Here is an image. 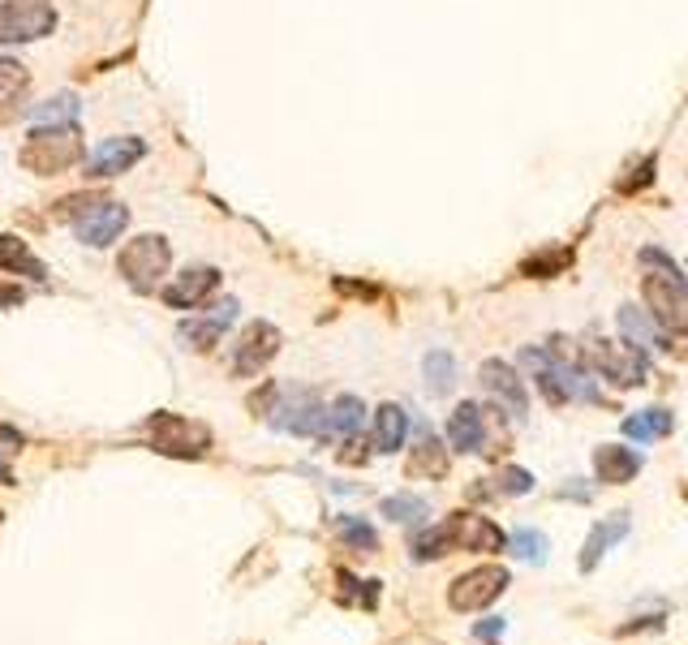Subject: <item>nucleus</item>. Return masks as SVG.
<instances>
[{
    "label": "nucleus",
    "instance_id": "1",
    "mask_svg": "<svg viewBox=\"0 0 688 645\" xmlns=\"http://www.w3.org/2000/svg\"><path fill=\"white\" fill-rule=\"evenodd\" d=\"M86 155L82 134L74 125H35L22 142V168L35 172V177H61Z\"/></svg>",
    "mask_w": 688,
    "mask_h": 645
},
{
    "label": "nucleus",
    "instance_id": "2",
    "mask_svg": "<svg viewBox=\"0 0 688 645\" xmlns=\"http://www.w3.org/2000/svg\"><path fill=\"white\" fill-rule=\"evenodd\" d=\"M641 297L650 319L676 340L688 336V276H680V267H654L641 280Z\"/></svg>",
    "mask_w": 688,
    "mask_h": 645
},
{
    "label": "nucleus",
    "instance_id": "3",
    "mask_svg": "<svg viewBox=\"0 0 688 645\" xmlns=\"http://www.w3.org/2000/svg\"><path fill=\"white\" fill-rule=\"evenodd\" d=\"M581 353H585V366H590L594 375H602L607 383H615V387H641L645 379H650V357H645V349H637V344H628V340L590 336L581 344Z\"/></svg>",
    "mask_w": 688,
    "mask_h": 645
},
{
    "label": "nucleus",
    "instance_id": "4",
    "mask_svg": "<svg viewBox=\"0 0 688 645\" xmlns=\"http://www.w3.org/2000/svg\"><path fill=\"white\" fill-rule=\"evenodd\" d=\"M168 267H172V250L160 233H142L134 241H125L117 254V271L134 293H155L164 284Z\"/></svg>",
    "mask_w": 688,
    "mask_h": 645
},
{
    "label": "nucleus",
    "instance_id": "5",
    "mask_svg": "<svg viewBox=\"0 0 688 645\" xmlns=\"http://www.w3.org/2000/svg\"><path fill=\"white\" fill-rule=\"evenodd\" d=\"M142 430H147V439L155 443V452H164V456H203L211 448V426L181 418V413H155Z\"/></svg>",
    "mask_w": 688,
    "mask_h": 645
},
{
    "label": "nucleus",
    "instance_id": "6",
    "mask_svg": "<svg viewBox=\"0 0 688 645\" xmlns=\"http://www.w3.org/2000/svg\"><path fill=\"white\" fill-rule=\"evenodd\" d=\"M271 426L289 430V435H327V405L310 387H280Z\"/></svg>",
    "mask_w": 688,
    "mask_h": 645
},
{
    "label": "nucleus",
    "instance_id": "7",
    "mask_svg": "<svg viewBox=\"0 0 688 645\" xmlns=\"http://www.w3.org/2000/svg\"><path fill=\"white\" fill-rule=\"evenodd\" d=\"M56 31L52 0H9L0 5V43H31Z\"/></svg>",
    "mask_w": 688,
    "mask_h": 645
},
{
    "label": "nucleus",
    "instance_id": "8",
    "mask_svg": "<svg viewBox=\"0 0 688 645\" xmlns=\"http://www.w3.org/2000/svg\"><path fill=\"white\" fill-rule=\"evenodd\" d=\"M504 590H508V568L504 564H478V568H469L465 577L452 581L448 602H452V611H482Z\"/></svg>",
    "mask_w": 688,
    "mask_h": 645
},
{
    "label": "nucleus",
    "instance_id": "9",
    "mask_svg": "<svg viewBox=\"0 0 688 645\" xmlns=\"http://www.w3.org/2000/svg\"><path fill=\"white\" fill-rule=\"evenodd\" d=\"M125 224H129V207L112 203V198H99V203H91L74 220V237L82 241V246H91V250H104V246H112V241L125 233Z\"/></svg>",
    "mask_w": 688,
    "mask_h": 645
},
{
    "label": "nucleus",
    "instance_id": "10",
    "mask_svg": "<svg viewBox=\"0 0 688 645\" xmlns=\"http://www.w3.org/2000/svg\"><path fill=\"white\" fill-rule=\"evenodd\" d=\"M280 344H284V336H280V327L276 323H267V319H254L246 332H241V340H237V349H233V375L237 379H250V375H258L271 357L280 353Z\"/></svg>",
    "mask_w": 688,
    "mask_h": 645
},
{
    "label": "nucleus",
    "instance_id": "11",
    "mask_svg": "<svg viewBox=\"0 0 688 645\" xmlns=\"http://www.w3.org/2000/svg\"><path fill=\"white\" fill-rule=\"evenodd\" d=\"M478 379L486 387V396H491L504 413H512V418H525V413H529L525 383H521V375H516L512 362H504V357H486L482 370H478Z\"/></svg>",
    "mask_w": 688,
    "mask_h": 645
},
{
    "label": "nucleus",
    "instance_id": "12",
    "mask_svg": "<svg viewBox=\"0 0 688 645\" xmlns=\"http://www.w3.org/2000/svg\"><path fill=\"white\" fill-rule=\"evenodd\" d=\"M448 534H452V551H504L508 542L504 529L491 516H478V512H452Z\"/></svg>",
    "mask_w": 688,
    "mask_h": 645
},
{
    "label": "nucleus",
    "instance_id": "13",
    "mask_svg": "<svg viewBox=\"0 0 688 645\" xmlns=\"http://www.w3.org/2000/svg\"><path fill=\"white\" fill-rule=\"evenodd\" d=\"M142 155H147V142L142 138H108V142H99L95 155H91V164H86V177H95V181H104V177H121V172L134 168Z\"/></svg>",
    "mask_w": 688,
    "mask_h": 645
},
{
    "label": "nucleus",
    "instance_id": "14",
    "mask_svg": "<svg viewBox=\"0 0 688 645\" xmlns=\"http://www.w3.org/2000/svg\"><path fill=\"white\" fill-rule=\"evenodd\" d=\"M215 289H220V271L215 267H190V271H181L168 289H160V297L172 310H194V306H203Z\"/></svg>",
    "mask_w": 688,
    "mask_h": 645
},
{
    "label": "nucleus",
    "instance_id": "15",
    "mask_svg": "<svg viewBox=\"0 0 688 645\" xmlns=\"http://www.w3.org/2000/svg\"><path fill=\"white\" fill-rule=\"evenodd\" d=\"M448 448L452 452H486V409L473 405V400H461L448 418Z\"/></svg>",
    "mask_w": 688,
    "mask_h": 645
},
{
    "label": "nucleus",
    "instance_id": "16",
    "mask_svg": "<svg viewBox=\"0 0 688 645\" xmlns=\"http://www.w3.org/2000/svg\"><path fill=\"white\" fill-rule=\"evenodd\" d=\"M594 473H598V482H607V486L633 482L641 473V452L624 448V443H602V448H594Z\"/></svg>",
    "mask_w": 688,
    "mask_h": 645
},
{
    "label": "nucleus",
    "instance_id": "17",
    "mask_svg": "<svg viewBox=\"0 0 688 645\" xmlns=\"http://www.w3.org/2000/svg\"><path fill=\"white\" fill-rule=\"evenodd\" d=\"M237 319V301L233 297H224L220 306H211V314L203 323H181V340L190 344V349H198V353H207V349H215V340L224 336V327Z\"/></svg>",
    "mask_w": 688,
    "mask_h": 645
},
{
    "label": "nucleus",
    "instance_id": "18",
    "mask_svg": "<svg viewBox=\"0 0 688 645\" xmlns=\"http://www.w3.org/2000/svg\"><path fill=\"white\" fill-rule=\"evenodd\" d=\"M620 332L628 336V344H637V349H663V353L676 349L671 336L650 319V310H637V306H620Z\"/></svg>",
    "mask_w": 688,
    "mask_h": 645
},
{
    "label": "nucleus",
    "instance_id": "19",
    "mask_svg": "<svg viewBox=\"0 0 688 645\" xmlns=\"http://www.w3.org/2000/svg\"><path fill=\"white\" fill-rule=\"evenodd\" d=\"M628 512H611L607 521H598L594 529H590V538H585V551H581V572H594L598 568V559L607 555L615 542H620L624 534H628Z\"/></svg>",
    "mask_w": 688,
    "mask_h": 645
},
{
    "label": "nucleus",
    "instance_id": "20",
    "mask_svg": "<svg viewBox=\"0 0 688 645\" xmlns=\"http://www.w3.org/2000/svg\"><path fill=\"white\" fill-rule=\"evenodd\" d=\"M0 271H9V276H26V280H48V267L39 263L31 254L22 237L13 233H0Z\"/></svg>",
    "mask_w": 688,
    "mask_h": 645
},
{
    "label": "nucleus",
    "instance_id": "21",
    "mask_svg": "<svg viewBox=\"0 0 688 645\" xmlns=\"http://www.w3.org/2000/svg\"><path fill=\"white\" fill-rule=\"evenodd\" d=\"M409 435V413L400 405H379L375 409V452H400Z\"/></svg>",
    "mask_w": 688,
    "mask_h": 645
},
{
    "label": "nucleus",
    "instance_id": "22",
    "mask_svg": "<svg viewBox=\"0 0 688 645\" xmlns=\"http://www.w3.org/2000/svg\"><path fill=\"white\" fill-rule=\"evenodd\" d=\"M671 430H676V413H667V409H641L633 418H624V435L637 443H654V439L671 435Z\"/></svg>",
    "mask_w": 688,
    "mask_h": 645
},
{
    "label": "nucleus",
    "instance_id": "23",
    "mask_svg": "<svg viewBox=\"0 0 688 645\" xmlns=\"http://www.w3.org/2000/svg\"><path fill=\"white\" fill-rule=\"evenodd\" d=\"M448 452L452 448H443L435 435H422V443L409 456V473H413V478H443V473H448V465H452Z\"/></svg>",
    "mask_w": 688,
    "mask_h": 645
},
{
    "label": "nucleus",
    "instance_id": "24",
    "mask_svg": "<svg viewBox=\"0 0 688 645\" xmlns=\"http://www.w3.org/2000/svg\"><path fill=\"white\" fill-rule=\"evenodd\" d=\"M366 426V405L357 396H336L332 405H327V430L332 435H357V430Z\"/></svg>",
    "mask_w": 688,
    "mask_h": 645
},
{
    "label": "nucleus",
    "instance_id": "25",
    "mask_svg": "<svg viewBox=\"0 0 688 645\" xmlns=\"http://www.w3.org/2000/svg\"><path fill=\"white\" fill-rule=\"evenodd\" d=\"M379 512L387 516V521H396V525H418V521H426V516H430V504L422 495L400 491V495H387L379 504Z\"/></svg>",
    "mask_w": 688,
    "mask_h": 645
},
{
    "label": "nucleus",
    "instance_id": "26",
    "mask_svg": "<svg viewBox=\"0 0 688 645\" xmlns=\"http://www.w3.org/2000/svg\"><path fill=\"white\" fill-rule=\"evenodd\" d=\"M568 263H572V250L568 246H551V250H542V254H529L525 263H521V276L525 280H555Z\"/></svg>",
    "mask_w": 688,
    "mask_h": 645
},
{
    "label": "nucleus",
    "instance_id": "27",
    "mask_svg": "<svg viewBox=\"0 0 688 645\" xmlns=\"http://www.w3.org/2000/svg\"><path fill=\"white\" fill-rule=\"evenodd\" d=\"M409 551H413V559H418V564H426V559H443V555H452L448 521H443V525H426L422 534H413Z\"/></svg>",
    "mask_w": 688,
    "mask_h": 645
},
{
    "label": "nucleus",
    "instance_id": "28",
    "mask_svg": "<svg viewBox=\"0 0 688 645\" xmlns=\"http://www.w3.org/2000/svg\"><path fill=\"white\" fill-rule=\"evenodd\" d=\"M26 86H31L26 65L9 61V56H0V112H13V104L26 95Z\"/></svg>",
    "mask_w": 688,
    "mask_h": 645
},
{
    "label": "nucleus",
    "instance_id": "29",
    "mask_svg": "<svg viewBox=\"0 0 688 645\" xmlns=\"http://www.w3.org/2000/svg\"><path fill=\"white\" fill-rule=\"evenodd\" d=\"M422 370H426V387L435 396H443V392H452V387H456V362H452L448 349H430Z\"/></svg>",
    "mask_w": 688,
    "mask_h": 645
},
{
    "label": "nucleus",
    "instance_id": "30",
    "mask_svg": "<svg viewBox=\"0 0 688 645\" xmlns=\"http://www.w3.org/2000/svg\"><path fill=\"white\" fill-rule=\"evenodd\" d=\"M336 534H340V542H349V547L362 555L379 551V534L366 525V516H336Z\"/></svg>",
    "mask_w": 688,
    "mask_h": 645
},
{
    "label": "nucleus",
    "instance_id": "31",
    "mask_svg": "<svg viewBox=\"0 0 688 645\" xmlns=\"http://www.w3.org/2000/svg\"><path fill=\"white\" fill-rule=\"evenodd\" d=\"M654 168H658V155H641V160H633L624 168V177H615V194H624V198H633L641 190H650L654 185Z\"/></svg>",
    "mask_w": 688,
    "mask_h": 645
},
{
    "label": "nucleus",
    "instance_id": "32",
    "mask_svg": "<svg viewBox=\"0 0 688 645\" xmlns=\"http://www.w3.org/2000/svg\"><path fill=\"white\" fill-rule=\"evenodd\" d=\"M35 125H74L78 121V95H56L48 104L31 108Z\"/></svg>",
    "mask_w": 688,
    "mask_h": 645
},
{
    "label": "nucleus",
    "instance_id": "33",
    "mask_svg": "<svg viewBox=\"0 0 688 645\" xmlns=\"http://www.w3.org/2000/svg\"><path fill=\"white\" fill-rule=\"evenodd\" d=\"M508 547L521 559H529V564H547V534H538V529H516Z\"/></svg>",
    "mask_w": 688,
    "mask_h": 645
},
{
    "label": "nucleus",
    "instance_id": "34",
    "mask_svg": "<svg viewBox=\"0 0 688 645\" xmlns=\"http://www.w3.org/2000/svg\"><path fill=\"white\" fill-rule=\"evenodd\" d=\"M529 486H534V478H529L521 465H508V469L495 478V491H499V495H529Z\"/></svg>",
    "mask_w": 688,
    "mask_h": 645
},
{
    "label": "nucleus",
    "instance_id": "35",
    "mask_svg": "<svg viewBox=\"0 0 688 645\" xmlns=\"http://www.w3.org/2000/svg\"><path fill=\"white\" fill-rule=\"evenodd\" d=\"M276 396H280V387H276V383H263V387H258V392L250 396V409H254V413H271V409H276Z\"/></svg>",
    "mask_w": 688,
    "mask_h": 645
},
{
    "label": "nucleus",
    "instance_id": "36",
    "mask_svg": "<svg viewBox=\"0 0 688 645\" xmlns=\"http://www.w3.org/2000/svg\"><path fill=\"white\" fill-rule=\"evenodd\" d=\"M26 293L18 289V284H0V310H9V306H22Z\"/></svg>",
    "mask_w": 688,
    "mask_h": 645
},
{
    "label": "nucleus",
    "instance_id": "37",
    "mask_svg": "<svg viewBox=\"0 0 688 645\" xmlns=\"http://www.w3.org/2000/svg\"><path fill=\"white\" fill-rule=\"evenodd\" d=\"M499 633H504V620H482L473 628V637H499Z\"/></svg>",
    "mask_w": 688,
    "mask_h": 645
},
{
    "label": "nucleus",
    "instance_id": "38",
    "mask_svg": "<svg viewBox=\"0 0 688 645\" xmlns=\"http://www.w3.org/2000/svg\"><path fill=\"white\" fill-rule=\"evenodd\" d=\"M0 482H13V473H9V465H0Z\"/></svg>",
    "mask_w": 688,
    "mask_h": 645
}]
</instances>
